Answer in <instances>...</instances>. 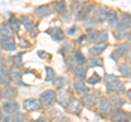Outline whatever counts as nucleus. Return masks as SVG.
Instances as JSON below:
<instances>
[{
	"instance_id": "obj_13",
	"label": "nucleus",
	"mask_w": 131,
	"mask_h": 122,
	"mask_svg": "<svg viewBox=\"0 0 131 122\" xmlns=\"http://www.w3.org/2000/svg\"><path fill=\"white\" fill-rule=\"evenodd\" d=\"M47 33L52 37L54 40H57V42H60V40L64 39V32L59 27H52L47 30Z\"/></svg>"
},
{
	"instance_id": "obj_39",
	"label": "nucleus",
	"mask_w": 131,
	"mask_h": 122,
	"mask_svg": "<svg viewBox=\"0 0 131 122\" xmlns=\"http://www.w3.org/2000/svg\"><path fill=\"white\" fill-rule=\"evenodd\" d=\"M73 42H69V43H67L66 45H63V47L61 48V51L62 52H70V51H72V49H73Z\"/></svg>"
},
{
	"instance_id": "obj_31",
	"label": "nucleus",
	"mask_w": 131,
	"mask_h": 122,
	"mask_svg": "<svg viewBox=\"0 0 131 122\" xmlns=\"http://www.w3.org/2000/svg\"><path fill=\"white\" fill-rule=\"evenodd\" d=\"M20 24H21V21H19L18 19L12 18V19L10 20L9 25H10V27L12 28V31H13V33H18V32L20 31Z\"/></svg>"
},
{
	"instance_id": "obj_48",
	"label": "nucleus",
	"mask_w": 131,
	"mask_h": 122,
	"mask_svg": "<svg viewBox=\"0 0 131 122\" xmlns=\"http://www.w3.org/2000/svg\"><path fill=\"white\" fill-rule=\"evenodd\" d=\"M2 63H3V60H2L1 58H0V67H1V66H2Z\"/></svg>"
},
{
	"instance_id": "obj_37",
	"label": "nucleus",
	"mask_w": 131,
	"mask_h": 122,
	"mask_svg": "<svg viewBox=\"0 0 131 122\" xmlns=\"http://www.w3.org/2000/svg\"><path fill=\"white\" fill-rule=\"evenodd\" d=\"M22 54H18V55H15L13 58H12V60H13V63L15 64V66H18V67H21L22 64H23V61H22Z\"/></svg>"
},
{
	"instance_id": "obj_18",
	"label": "nucleus",
	"mask_w": 131,
	"mask_h": 122,
	"mask_svg": "<svg viewBox=\"0 0 131 122\" xmlns=\"http://www.w3.org/2000/svg\"><path fill=\"white\" fill-rule=\"evenodd\" d=\"M110 118H112L113 121H121V122H125V121H128V116L125 111L120 110V109H116L115 111L112 112L110 115Z\"/></svg>"
},
{
	"instance_id": "obj_23",
	"label": "nucleus",
	"mask_w": 131,
	"mask_h": 122,
	"mask_svg": "<svg viewBox=\"0 0 131 122\" xmlns=\"http://www.w3.org/2000/svg\"><path fill=\"white\" fill-rule=\"evenodd\" d=\"M16 94H18V91H16V88L12 87V86H5V88H3L2 91V95L6 97V98L10 99V98H13V97L16 96Z\"/></svg>"
},
{
	"instance_id": "obj_30",
	"label": "nucleus",
	"mask_w": 131,
	"mask_h": 122,
	"mask_svg": "<svg viewBox=\"0 0 131 122\" xmlns=\"http://www.w3.org/2000/svg\"><path fill=\"white\" fill-rule=\"evenodd\" d=\"M5 120H10V121H26V117L23 115L22 112H14L13 115H12L11 117H9V118H6Z\"/></svg>"
},
{
	"instance_id": "obj_8",
	"label": "nucleus",
	"mask_w": 131,
	"mask_h": 122,
	"mask_svg": "<svg viewBox=\"0 0 131 122\" xmlns=\"http://www.w3.org/2000/svg\"><path fill=\"white\" fill-rule=\"evenodd\" d=\"M40 106H42V103H40L39 99H35V98H28L25 99L23 103V107L26 111H37L39 110Z\"/></svg>"
},
{
	"instance_id": "obj_1",
	"label": "nucleus",
	"mask_w": 131,
	"mask_h": 122,
	"mask_svg": "<svg viewBox=\"0 0 131 122\" xmlns=\"http://www.w3.org/2000/svg\"><path fill=\"white\" fill-rule=\"evenodd\" d=\"M104 83L106 88L109 92H115V93H120L125 89V85L115 75L112 74H106L104 78Z\"/></svg>"
},
{
	"instance_id": "obj_16",
	"label": "nucleus",
	"mask_w": 131,
	"mask_h": 122,
	"mask_svg": "<svg viewBox=\"0 0 131 122\" xmlns=\"http://www.w3.org/2000/svg\"><path fill=\"white\" fill-rule=\"evenodd\" d=\"M10 82H11L10 72L8 71V69L6 67L1 66L0 67V83L3 85H9Z\"/></svg>"
},
{
	"instance_id": "obj_21",
	"label": "nucleus",
	"mask_w": 131,
	"mask_h": 122,
	"mask_svg": "<svg viewBox=\"0 0 131 122\" xmlns=\"http://www.w3.org/2000/svg\"><path fill=\"white\" fill-rule=\"evenodd\" d=\"M92 9H93V7L91 5H90V6H85V7H81L79 9V11H78V15H77L78 20L86 19L88 15L90 14V12L92 11Z\"/></svg>"
},
{
	"instance_id": "obj_34",
	"label": "nucleus",
	"mask_w": 131,
	"mask_h": 122,
	"mask_svg": "<svg viewBox=\"0 0 131 122\" xmlns=\"http://www.w3.org/2000/svg\"><path fill=\"white\" fill-rule=\"evenodd\" d=\"M56 78L55 75V71L52 70V68L50 67H47L46 68V82H52V80Z\"/></svg>"
},
{
	"instance_id": "obj_20",
	"label": "nucleus",
	"mask_w": 131,
	"mask_h": 122,
	"mask_svg": "<svg viewBox=\"0 0 131 122\" xmlns=\"http://www.w3.org/2000/svg\"><path fill=\"white\" fill-rule=\"evenodd\" d=\"M51 8L57 13H63L67 10V5L63 0H58V1H54L51 3Z\"/></svg>"
},
{
	"instance_id": "obj_42",
	"label": "nucleus",
	"mask_w": 131,
	"mask_h": 122,
	"mask_svg": "<svg viewBox=\"0 0 131 122\" xmlns=\"http://www.w3.org/2000/svg\"><path fill=\"white\" fill-rule=\"evenodd\" d=\"M81 7H82V3L80 1H73L71 5V9H72V11H77V10H79Z\"/></svg>"
},
{
	"instance_id": "obj_29",
	"label": "nucleus",
	"mask_w": 131,
	"mask_h": 122,
	"mask_svg": "<svg viewBox=\"0 0 131 122\" xmlns=\"http://www.w3.org/2000/svg\"><path fill=\"white\" fill-rule=\"evenodd\" d=\"M86 72H88V69L84 68V67H78L75 68L74 70V75L77 79L79 80H84L86 78Z\"/></svg>"
},
{
	"instance_id": "obj_14",
	"label": "nucleus",
	"mask_w": 131,
	"mask_h": 122,
	"mask_svg": "<svg viewBox=\"0 0 131 122\" xmlns=\"http://www.w3.org/2000/svg\"><path fill=\"white\" fill-rule=\"evenodd\" d=\"M35 14L37 15L38 18L43 19V18H47L51 14V9L50 7L47 6V5H43V6H38L36 9L34 10Z\"/></svg>"
},
{
	"instance_id": "obj_26",
	"label": "nucleus",
	"mask_w": 131,
	"mask_h": 122,
	"mask_svg": "<svg viewBox=\"0 0 131 122\" xmlns=\"http://www.w3.org/2000/svg\"><path fill=\"white\" fill-rule=\"evenodd\" d=\"M117 68H118V71L124 76H126V78H131V68L129 66H127L126 63H120V64H118Z\"/></svg>"
},
{
	"instance_id": "obj_43",
	"label": "nucleus",
	"mask_w": 131,
	"mask_h": 122,
	"mask_svg": "<svg viewBox=\"0 0 131 122\" xmlns=\"http://www.w3.org/2000/svg\"><path fill=\"white\" fill-rule=\"evenodd\" d=\"M75 31H77V27L73 26V27H71V28H69V30H68V34L69 35H73L75 33Z\"/></svg>"
},
{
	"instance_id": "obj_7",
	"label": "nucleus",
	"mask_w": 131,
	"mask_h": 122,
	"mask_svg": "<svg viewBox=\"0 0 131 122\" xmlns=\"http://www.w3.org/2000/svg\"><path fill=\"white\" fill-rule=\"evenodd\" d=\"M0 45L5 50L12 51L15 49V40L12 36H2L0 35Z\"/></svg>"
},
{
	"instance_id": "obj_50",
	"label": "nucleus",
	"mask_w": 131,
	"mask_h": 122,
	"mask_svg": "<svg viewBox=\"0 0 131 122\" xmlns=\"http://www.w3.org/2000/svg\"><path fill=\"white\" fill-rule=\"evenodd\" d=\"M1 96H2V94H1V92H0V99H1Z\"/></svg>"
},
{
	"instance_id": "obj_45",
	"label": "nucleus",
	"mask_w": 131,
	"mask_h": 122,
	"mask_svg": "<svg viewBox=\"0 0 131 122\" xmlns=\"http://www.w3.org/2000/svg\"><path fill=\"white\" fill-rule=\"evenodd\" d=\"M128 39H129V43H131V32L128 34Z\"/></svg>"
},
{
	"instance_id": "obj_28",
	"label": "nucleus",
	"mask_w": 131,
	"mask_h": 122,
	"mask_svg": "<svg viewBox=\"0 0 131 122\" xmlns=\"http://www.w3.org/2000/svg\"><path fill=\"white\" fill-rule=\"evenodd\" d=\"M13 34V31H12V28L10 27L9 24L7 23H2L1 25H0V35L2 36H11Z\"/></svg>"
},
{
	"instance_id": "obj_40",
	"label": "nucleus",
	"mask_w": 131,
	"mask_h": 122,
	"mask_svg": "<svg viewBox=\"0 0 131 122\" xmlns=\"http://www.w3.org/2000/svg\"><path fill=\"white\" fill-rule=\"evenodd\" d=\"M100 81H101L100 75H98L97 73H94L93 76H91V79H89L88 82H89L90 84H92V85H95V84H97L98 82H100Z\"/></svg>"
},
{
	"instance_id": "obj_24",
	"label": "nucleus",
	"mask_w": 131,
	"mask_h": 122,
	"mask_svg": "<svg viewBox=\"0 0 131 122\" xmlns=\"http://www.w3.org/2000/svg\"><path fill=\"white\" fill-rule=\"evenodd\" d=\"M10 75H11V80H13V82L16 84H23L22 82V78H21V71L19 70L18 68H14L12 69L11 72H10Z\"/></svg>"
},
{
	"instance_id": "obj_41",
	"label": "nucleus",
	"mask_w": 131,
	"mask_h": 122,
	"mask_svg": "<svg viewBox=\"0 0 131 122\" xmlns=\"http://www.w3.org/2000/svg\"><path fill=\"white\" fill-rule=\"evenodd\" d=\"M31 46V44L27 42L26 39H24L23 37H20V47L22 48H28Z\"/></svg>"
},
{
	"instance_id": "obj_46",
	"label": "nucleus",
	"mask_w": 131,
	"mask_h": 122,
	"mask_svg": "<svg viewBox=\"0 0 131 122\" xmlns=\"http://www.w3.org/2000/svg\"><path fill=\"white\" fill-rule=\"evenodd\" d=\"M2 119V110H1V108H0V120Z\"/></svg>"
},
{
	"instance_id": "obj_4",
	"label": "nucleus",
	"mask_w": 131,
	"mask_h": 122,
	"mask_svg": "<svg viewBox=\"0 0 131 122\" xmlns=\"http://www.w3.org/2000/svg\"><path fill=\"white\" fill-rule=\"evenodd\" d=\"M70 99H71L70 94H69V92L66 91V89L60 88L56 92V100H57V103L60 106H62V107L67 108Z\"/></svg>"
},
{
	"instance_id": "obj_15",
	"label": "nucleus",
	"mask_w": 131,
	"mask_h": 122,
	"mask_svg": "<svg viewBox=\"0 0 131 122\" xmlns=\"http://www.w3.org/2000/svg\"><path fill=\"white\" fill-rule=\"evenodd\" d=\"M73 87H74V91L79 95H81V96L88 94V93L90 92L89 87L84 84V82L82 80H79V81H77V82H74V84H73Z\"/></svg>"
},
{
	"instance_id": "obj_32",
	"label": "nucleus",
	"mask_w": 131,
	"mask_h": 122,
	"mask_svg": "<svg viewBox=\"0 0 131 122\" xmlns=\"http://www.w3.org/2000/svg\"><path fill=\"white\" fill-rule=\"evenodd\" d=\"M119 22L121 24H124V25L127 26V27H131V14H128V13L122 14V17L119 20Z\"/></svg>"
},
{
	"instance_id": "obj_5",
	"label": "nucleus",
	"mask_w": 131,
	"mask_h": 122,
	"mask_svg": "<svg viewBox=\"0 0 131 122\" xmlns=\"http://www.w3.org/2000/svg\"><path fill=\"white\" fill-rule=\"evenodd\" d=\"M39 100L42 105L45 106H50L56 101V92L52 89H48V91L43 92L39 95Z\"/></svg>"
},
{
	"instance_id": "obj_17",
	"label": "nucleus",
	"mask_w": 131,
	"mask_h": 122,
	"mask_svg": "<svg viewBox=\"0 0 131 122\" xmlns=\"http://www.w3.org/2000/svg\"><path fill=\"white\" fill-rule=\"evenodd\" d=\"M82 103L85 106H88L89 108H92L95 106V104L97 103V97L94 94H85L82 96Z\"/></svg>"
},
{
	"instance_id": "obj_6",
	"label": "nucleus",
	"mask_w": 131,
	"mask_h": 122,
	"mask_svg": "<svg viewBox=\"0 0 131 122\" xmlns=\"http://www.w3.org/2000/svg\"><path fill=\"white\" fill-rule=\"evenodd\" d=\"M98 111H100L101 115L103 116H107L112 111V103L110 100L105 98V97H102V98L98 99Z\"/></svg>"
},
{
	"instance_id": "obj_9",
	"label": "nucleus",
	"mask_w": 131,
	"mask_h": 122,
	"mask_svg": "<svg viewBox=\"0 0 131 122\" xmlns=\"http://www.w3.org/2000/svg\"><path fill=\"white\" fill-rule=\"evenodd\" d=\"M68 110L70 113H73V115H79L81 112L82 108H83V104L82 101H80L79 99L77 98H71L70 101L68 104Z\"/></svg>"
},
{
	"instance_id": "obj_12",
	"label": "nucleus",
	"mask_w": 131,
	"mask_h": 122,
	"mask_svg": "<svg viewBox=\"0 0 131 122\" xmlns=\"http://www.w3.org/2000/svg\"><path fill=\"white\" fill-rule=\"evenodd\" d=\"M129 28L130 27H127L124 25V24L118 22L117 25L115 26V36H116L118 39H122V38L127 37L129 34Z\"/></svg>"
},
{
	"instance_id": "obj_3",
	"label": "nucleus",
	"mask_w": 131,
	"mask_h": 122,
	"mask_svg": "<svg viewBox=\"0 0 131 122\" xmlns=\"http://www.w3.org/2000/svg\"><path fill=\"white\" fill-rule=\"evenodd\" d=\"M130 50H131V46H130L129 43L120 44L119 46H117L114 49V51L112 52V58L114 60H118V59H120L121 57L126 56Z\"/></svg>"
},
{
	"instance_id": "obj_38",
	"label": "nucleus",
	"mask_w": 131,
	"mask_h": 122,
	"mask_svg": "<svg viewBox=\"0 0 131 122\" xmlns=\"http://www.w3.org/2000/svg\"><path fill=\"white\" fill-rule=\"evenodd\" d=\"M103 59L96 58V59H92L90 61V66L91 67H103Z\"/></svg>"
},
{
	"instance_id": "obj_49",
	"label": "nucleus",
	"mask_w": 131,
	"mask_h": 122,
	"mask_svg": "<svg viewBox=\"0 0 131 122\" xmlns=\"http://www.w3.org/2000/svg\"><path fill=\"white\" fill-rule=\"evenodd\" d=\"M129 62L131 63V54H130V56H129Z\"/></svg>"
},
{
	"instance_id": "obj_22",
	"label": "nucleus",
	"mask_w": 131,
	"mask_h": 122,
	"mask_svg": "<svg viewBox=\"0 0 131 122\" xmlns=\"http://www.w3.org/2000/svg\"><path fill=\"white\" fill-rule=\"evenodd\" d=\"M109 100H110V103L115 105L116 107H121V106L125 104V100L118 95V93H115V92H112V94L109 95Z\"/></svg>"
},
{
	"instance_id": "obj_36",
	"label": "nucleus",
	"mask_w": 131,
	"mask_h": 122,
	"mask_svg": "<svg viewBox=\"0 0 131 122\" xmlns=\"http://www.w3.org/2000/svg\"><path fill=\"white\" fill-rule=\"evenodd\" d=\"M75 59H74V56L73 57H68L67 60H66V64H67V67L70 69V70H74L75 69Z\"/></svg>"
},
{
	"instance_id": "obj_10",
	"label": "nucleus",
	"mask_w": 131,
	"mask_h": 122,
	"mask_svg": "<svg viewBox=\"0 0 131 122\" xmlns=\"http://www.w3.org/2000/svg\"><path fill=\"white\" fill-rule=\"evenodd\" d=\"M109 13V10L107 8H104V7H100L94 11V14H93V20L97 23H101V22H104L106 19H107V15Z\"/></svg>"
},
{
	"instance_id": "obj_11",
	"label": "nucleus",
	"mask_w": 131,
	"mask_h": 122,
	"mask_svg": "<svg viewBox=\"0 0 131 122\" xmlns=\"http://www.w3.org/2000/svg\"><path fill=\"white\" fill-rule=\"evenodd\" d=\"M2 109L7 115H13L19 110V104L14 100H7L2 105Z\"/></svg>"
},
{
	"instance_id": "obj_35",
	"label": "nucleus",
	"mask_w": 131,
	"mask_h": 122,
	"mask_svg": "<svg viewBox=\"0 0 131 122\" xmlns=\"http://www.w3.org/2000/svg\"><path fill=\"white\" fill-rule=\"evenodd\" d=\"M74 59H75L77 62H78V63H80V64H83V63L86 62V59H85L84 55L82 54L80 50H78V51L74 52Z\"/></svg>"
},
{
	"instance_id": "obj_2",
	"label": "nucleus",
	"mask_w": 131,
	"mask_h": 122,
	"mask_svg": "<svg viewBox=\"0 0 131 122\" xmlns=\"http://www.w3.org/2000/svg\"><path fill=\"white\" fill-rule=\"evenodd\" d=\"M88 42L89 43H93V44H102L105 43L108 38L107 32L105 30L102 31H93L92 33H90L88 35Z\"/></svg>"
},
{
	"instance_id": "obj_19",
	"label": "nucleus",
	"mask_w": 131,
	"mask_h": 122,
	"mask_svg": "<svg viewBox=\"0 0 131 122\" xmlns=\"http://www.w3.org/2000/svg\"><path fill=\"white\" fill-rule=\"evenodd\" d=\"M105 48H106V44L105 43L97 44V46L90 48L89 54H90V56H92V57H98V56H101L102 52L105 50Z\"/></svg>"
},
{
	"instance_id": "obj_25",
	"label": "nucleus",
	"mask_w": 131,
	"mask_h": 122,
	"mask_svg": "<svg viewBox=\"0 0 131 122\" xmlns=\"http://www.w3.org/2000/svg\"><path fill=\"white\" fill-rule=\"evenodd\" d=\"M21 23H22V25L25 27V30L27 32L32 33V32L34 31V23H33V21L31 19H28L26 17H22L21 18Z\"/></svg>"
},
{
	"instance_id": "obj_33",
	"label": "nucleus",
	"mask_w": 131,
	"mask_h": 122,
	"mask_svg": "<svg viewBox=\"0 0 131 122\" xmlns=\"http://www.w3.org/2000/svg\"><path fill=\"white\" fill-rule=\"evenodd\" d=\"M52 83L55 84V86H58V87H62L64 86L66 84H68V80H66L62 76H57L52 80Z\"/></svg>"
},
{
	"instance_id": "obj_47",
	"label": "nucleus",
	"mask_w": 131,
	"mask_h": 122,
	"mask_svg": "<svg viewBox=\"0 0 131 122\" xmlns=\"http://www.w3.org/2000/svg\"><path fill=\"white\" fill-rule=\"evenodd\" d=\"M37 121H45V119H44V118H38Z\"/></svg>"
},
{
	"instance_id": "obj_44",
	"label": "nucleus",
	"mask_w": 131,
	"mask_h": 122,
	"mask_svg": "<svg viewBox=\"0 0 131 122\" xmlns=\"http://www.w3.org/2000/svg\"><path fill=\"white\" fill-rule=\"evenodd\" d=\"M127 97H128L129 100L131 101V89H129V91L127 92Z\"/></svg>"
},
{
	"instance_id": "obj_27",
	"label": "nucleus",
	"mask_w": 131,
	"mask_h": 122,
	"mask_svg": "<svg viewBox=\"0 0 131 122\" xmlns=\"http://www.w3.org/2000/svg\"><path fill=\"white\" fill-rule=\"evenodd\" d=\"M107 22L109 23V25H112L113 27H115L117 25V23L119 22V19H118V15L116 12H114V11H110L109 10V13L107 15Z\"/></svg>"
}]
</instances>
